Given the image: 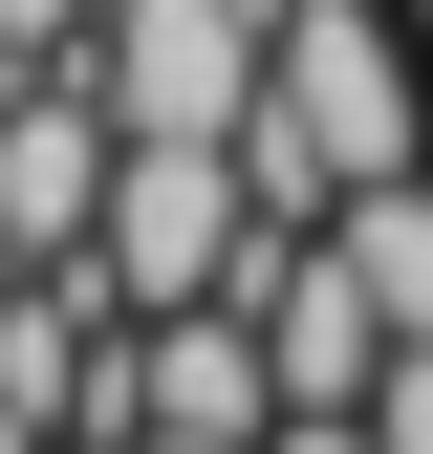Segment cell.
Wrapping results in <instances>:
<instances>
[{"mask_svg":"<svg viewBox=\"0 0 433 454\" xmlns=\"http://www.w3.org/2000/svg\"><path fill=\"white\" fill-rule=\"evenodd\" d=\"M239 174H260V239H325L368 174H433V108H412L390 0H282V66L239 108Z\"/></svg>","mask_w":433,"mask_h":454,"instance_id":"1","label":"cell"},{"mask_svg":"<svg viewBox=\"0 0 433 454\" xmlns=\"http://www.w3.org/2000/svg\"><path fill=\"white\" fill-rule=\"evenodd\" d=\"M87 260H108V303H216V281L260 260V174H239V130H130Z\"/></svg>","mask_w":433,"mask_h":454,"instance_id":"2","label":"cell"},{"mask_svg":"<svg viewBox=\"0 0 433 454\" xmlns=\"http://www.w3.org/2000/svg\"><path fill=\"white\" fill-rule=\"evenodd\" d=\"M108 108L130 130H239L260 108V66H282V0H108Z\"/></svg>","mask_w":433,"mask_h":454,"instance_id":"3","label":"cell"},{"mask_svg":"<svg viewBox=\"0 0 433 454\" xmlns=\"http://www.w3.org/2000/svg\"><path fill=\"white\" fill-rule=\"evenodd\" d=\"M108 174H130L108 66H22V108H0V216H22V260H87L108 239Z\"/></svg>","mask_w":433,"mask_h":454,"instance_id":"4","label":"cell"},{"mask_svg":"<svg viewBox=\"0 0 433 454\" xmlns=\"http://www.w3.org/2000/svg\"><path fill=\"white\" fill-rule=\"evenodd\" d=\"M130 389H152V433H282V347H260V303L216 281V303H152L130 325Z\"/></svg>","mask_w":433,"mask_h":454,"instance_id":"5","label":"cell"},{"mask_svg":"<svg viewBox=\"0 0 433 454\" xmlns=\"http://www.w3.org/2000/svg\"><path fill=\"white\" fill-rule=\"evenodd\" d=\"M325 239H347L368 281H390V325H433V174H368L347 216H325Z\"/></svg>","mask_w":433,"mask_h":454,"instance_id":"6","label":"cell"},{"mask_svg":"<svg viewBox=\"0 0 433 454\" xmlns=\"http://www.w3.org/2000/svg\"><path fill=\"white\" fill-rule=\"evenodd\" d=\"M368 433H390V454H433V325H412L390 368H368Z\"/></svg>","mask_w":433,"mask_h":454,"instance_id":"7","label":"cell"},{"mask_svg":"<svg viewBox=\"0 0 433 454\" xmlns=\"http://www.w3.org/2000/svg\"><path fill=\"white\" fill-rule=\"evenodd\" d=\"M0 43H43V66H87V43H108V0H0Z\"/></svg>","mask_w":433,"mask_h":454,"instance_id":"8","label":"cell"},{"mask_svg":"<svg viewBox=\"0 0 433 454\" xmlns=\"http://www.w3.org/2000/svg\"><path fill=\"white\" fill-rule=\"evenodd\" d=\"M260 454H390V433H368V411H282Z\"/></svg>","mask_w":433,"mask_h":454,"instance_id":"9","label":"cell"},{"mask_svg":"<svg viewBox=\"0 0 433 454\" xmlns=\"http://www.w3.org/2000/svg\"><path fill=\"white\" fill-rule=\"evenodd\" d=\"M22 66H43V43H0V108H22Z\"/></svg>","mask_w":433,"mask_h":454,"instance_id":"10","label":"cell"},{"mask_svg":"<svg viewBox=\"0 0 433 454\" xmlns=\"http://www.w3.org/2000/svg\"><path fill=\"white\" fill-rule=\"evenodd\" d=\"M0 454H43V433H22V411H0Z\"/></svg>","mask_w":433,"mask_h":454,"instance_id":"11","label":"cell"},{"mask_svg":"<svg viewBox=\"0 0 433 454\" xmlns=\"http://www.w3.org/2000/svg\"><path fill=\"white\" fill-rule=\"evenodd\" d=\"M412 22H433V0H412Z\"/></svg>","mask_w":433,"mask_h":454,"instance_id":"12","label":"cell"}]
</instances>
